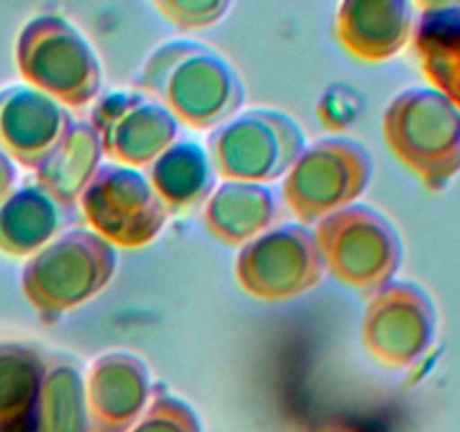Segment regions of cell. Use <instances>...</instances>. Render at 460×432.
Returning a JSON list of instances; mask_svg holds the SVG:
<instances>
[{
    "instance_id": "obj_20",
    "label": "cell",
    "mask_w": 460,
    "mask_h": 432,
    "mask_svg": "<svg viewBox=\"0 0 460 432\" xmlns=\"http://www.w3.org/2000/svg\"><path fill=\"white\" fill-rule=\"evenodd\" d=\"M45 367L30 346H0V432H18L34 417Z\"/></svg>"
},
{
    "instance_id": "obj_5",
    "label": "cell",
    "mask_w": 460,
    "mask_h": 432,
    "mask_svg": "<svg viewBox=\"0 0 460 432\" xmlns=\"http://www.w3.org/2000/svg\"><path fill=\"white\" fill-rule=\"evenodd\" d=\"M323 268L359 292H376L394 282L402 264L398 230L382 212L355 202L314 223Z\"/></svg>"
},
{
    "instance_id": "obj_17",
    "label": "cell",
    "mask_w": 460,
    "mask_h": 432,
    "mask_svg": "<svg viewBox=\"0 0 460 432\" xmlns=\"http://www.w3.org/2000/svg\"><path fill=\"white\" fill-rule=\"evenodd\" d=\"M146 178L169 212H189L205 205L216 189V174L205 148L189 140H180L166 148Z\"/></svg>"
},
{
    "instance_id": "obj_4",
    "label": "cell",
    "mask_w": 460,
    "mask_h": 432,
    "mask_svg": "<svg viewBox=\"0 0 460 432\" xmlns=\"http://www.w3.org/2000/svg\"><path fill=\"white\" fill-rule=\"evenodd\" d=\"M18 68L31 88L63 108H85L102 93V63L84 34L57 14L36 16L21 32Z\"/></svg>"
},
{
    "instance_id": "obj_2",
    "label": "cell",
    "mask_w": 460,
    "mask_h": 432,
    "mask_svg": "<svg viewBox=\"0 0 460 432\" xmlns=\"http://www.w3.org/2000/svg\"><path fill=\"white\" fill-rule=\"evenodd\" d=\"M117 270V250L88 228L54 237L22 270V292L45 320L61 318L97 297Z\"/></svg>"
},
{
    "instance_id": "obj_19",
    "label": "cell",
    "mask_w": 460,
    "mask_h": 432,
    "mask_svg": "<svg viewBox=\"0 0 460 432\" xmlns=\"http://www.w3.org/2000/svg\"><path fill=\"white\" fill-rule=\"evenodd\" d=\"M34 432H90L85 378L72 360L45 367L34 410Z\"/></svg>"
},
{
    "instance_id": "obj_13",
    "label": "cell",
    "mask_w": 460,
    "mask_h": 432,
    "mask_svg": "<svg viewBox=\"0 0 460 432\" xmlns=\"http://www.w3.org/2000/svg\"><path fill=\"white\" fill-rule=\"evenodd\" d=\"M413 14L404 0H344L335 14V36L362 61H386L411 39Z\"/></svg>"
},
{
    "instance_id": "obj_16",
    "label": "cell",
    "mask_w": 460,
    "mask_h": 432,
    "mask_svg": "<svg viewBox=\"0 0 460 432\" xmlns=\"http://www.w3.org/2000/svg\"><path fill=\"white\" fill-rule=\"evenodd\" d=\"M277 216L274 194L265 184L225 180L205 202V228L216 241L243 248L268 232Z\"/></svg>"
},
{
    "instance_id": "obj_21",
    "label": "cell",
    "mask_w": 460,
    "mask_h": 432,
    "mask_svg": "<svg viewBox=\"0 0 460 432\" xmlns=\"http://www.w3.org/2000/svg\"><path fill=\"white\" fill-rule=\"evenodd\" d=\"M128 432H202V426L187 400L157 385L144 414Z\"/></svg>"
},
{
    "instance_id": "obj_18",
    "label": "cell",
    "mask_w": 460,
    "mask_h": 432,
    "mask_svg": "<svg viewBox=\"0 0 460 432\" xmlns=\"http://www.w3.org/2000/svg\"><path fill=\"white\" fill-rule=\"evenodd\" d=\"M61 228L58 205L39 187L13 194L0 207V250L13 256L36 255Z\"/></svg>"
},
{
    "instance_id": "obj_22",
    "label": "cell",
    "mask_w": 460,
    "mask_h": 432,
    "mask_svg": "<svg viewBox=\"0 0 460 432\" xmlns=\"http://www.w3.org/2000/svg\"><path fill=\"white\" fill-rule=\"evenodd\" d=\"M160 12L178 30H205L216 25L232 9L229 0H153Z\"/></svg>"
},
{
    "instance_id": "obj_6",
    "label": "cell",
    "mask_w": 460,
    "mask_h": 432,
    "mask_svg": "<svg viewBox=\"0 0 460 432\" xmlns=\"http://www.w3.org/2000/svg\"><path fill=\"white\" fill-rule=\"evenodd\" d=\"M305 148L301 126L286 112L252 108L207 138L214 174L234 183L265 184L283 178Z\"/></svg>"
},
{
    "instance_id": "obj_23",
    "label": "cell",
    "mask_w": 460,
    "mask_h": 432,
    "mask_svg": "<svg viewBox=\"0 0 460 432\" xmlns=\"http://www.w3.org/2000/svg\"><path fill=\"white\" fill-rule=\"evenodd\" d=\"M308 432H376L368 426H362L358 421H350V418H328V421L317 423L314 428H310Z\"/></svg>"
},
{
    "instance_id": "obj_7",
    "label": "cell",
    "mask_w": 460,
    "mask_h": 432,
    "mask_svg": "<svg viewBox=\"0 0 460 432\" xmlns=\"http://www.w3.org/2000/svg\"><path fill=\"white\" fill-rule=\"evenodd\" d=\"M373 178V158L362 142L326 138L304 148L299 160L283 176V201L301 225L355 205Z\"/></svg>"
},
{
    "instance_id": "obj_3",
    "label": "cell",
    "mask_w": 460,
    "mask_h": 432,
    "mask_svg": "<svg viewBox=\"0 0 460 432\" xmlns=\"http://www.w3.org/2000/svg\"><path fill=\"white\" fill-rule=\"evenodd\" d=\"M382 130L391 153L425 187H445L460 169V112L438 90H404L385 111Z\"/></svg>"
},
{
    "instance_id": "obj_24",
    "label": "cell",
    "mask_w": 460,
    "mask_h": 432,
    "mask_svg": "<svg viewBox=\"0 0 460 432\" xmlns=\"http://www.w3.org/2000/svg\"><path fill=\"white\" fill-rule=\"evenodd\" d=\"M13 178H16V171H13L12 162H9V158L0 151V198L12 189Z\"/></svg>"
},
{
    "instance_id": "obj_9",
    "label": "cell",
    "mask_w": 460,
    "mask_h": 432,
    "mask_svg": "<svg viewBox=\"0 0 460 432\" xmlns=\"http://www.w3.org/2000/svg\"><path fill=\"white\" fill-rule=\"evenodd\" d=\"M234 273L247 295L263 302H286L319 286L326 268L313 230L286 223L243 246Z\"/></svg>"
},
{
    "instance_id": "obj_12",
    "label": "cell",
    "mask_w": 460,
    "mask_h": 432,
    "mask_svg": "<svg viewBox=\"0 0 460 432\" xmlns=\"http://www.w3.org/2000/svg\"><path fill=\"white\" fill-rule=\"evenodd\" d=\"M151 374L139 356L108 351L85 376L90 432H128L151 400Z\"/></svg>"
},
{
    "instance_id": "obj_15",
    "label": "cell",
    "mask_w": 460,
    "mask_h": 432,
    "mask_svg": "<svg viewBox=\"0 0 460 432\" xmlns=\"http://www.w3.org/2000/svg\"><path fill=\"white\" fill-rule=\"evenodd\" d=\"M102 158L94 126L85 120H70L57 144L34 169L39 189L57 205H75L102 166Z\"/></svg>"
},
{
    "instance_id": "obj_1",
    "label": "cell",
    "mask_w": 460,
    "mask_h": 432,
    "mask_svg": "<svg viewBox=\"0 0 460 432\" xmlns=\"http://www.w3.org/2000/svg\"><path fill=\"white\" fill-rule=\"evenodd\" d=\"M133 88L160 102L178 124L198 130L218 129L245 102L236 68L196 40H171L153 50Z\"/></svg>"
},
{
    "instance_id": "obj_8",
    "label": "cell",
    "mask_w": 460,
    "mask_h": 432,
    "mask_svg": "<svg viewBox=\"0 0 460 432\" xmlns=\"http://www.w3.org/2000/svg\"><path fill=\"white\" fill-rule=\"evenodd\" d=\"M88 230L121 250H139L155 241L171 212L157 198L146 174L121 165H103L79 198Z\"/></svg>"
},
{
    "instance_id": "obj_14",
    "label": "cell",
    "mask_w": 460,
    "mask_h": 432,
    "mask_svg": "<svg viewBox=\"0 0 460 432\" xmlns=\"http://www.w3.org/2000/svg\"><path fill=\"white\" fill-rule=\"evenodd\" d=\"M70 120L67 108L36 88H9L0 94V142L31 169L48 156Z\"/></svg>"
},
{
    "instance_id": "obj_10",
    "label": "cell",
    "mask_w": 460,
    "mask_h": 432,
    "mask_svg": "<svg viewBox=\"0 0 460 432\" xmlns=\"http://www.w3.org/2000/svg\"><path fill=\"white\" fill-rule=\"evenodd\" d=\"M111 165L146 169L178 138V120L148 94L119 90L99 99L90 115Z\"/></svg>"
},
{
    "instance_id": "obj_11",
    "label": "cell",
    "mask_w": 460,
    "mask_h": 432,
    "mask_svg": "<svg viewBox=\"0 0 460 432\" xmlns=\"http://www.w3.org/2000/svg\"><path fill=\"white\" fill-rule=\"evenodd\" d=\"M434 306L420 286L391 282L373 292L362 320L368 356L385 367H407L420 358L434 338Z\"/></svg>"
}]
</instances>
